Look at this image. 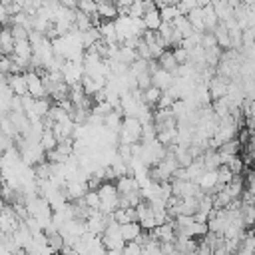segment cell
Returning a JSON list of instances; mask_svg holds the SVG:
<instances>
[{
    "mask_svg": "<svg viewBox=\"0 0 255 255\" xmlns=\"http://www.w3.org/2000/svg\"><path fill=\"white\" fill-rule=\"evenodd\" d=\"M100 241H102V245L106 247V251H112V249H124V245H126V241L122 239V233H120V225H118L116 221L108 223L106 231L100 235Z\"/></svg>",
    "mask_w": 255,
    "mask_h": 255,
    "instance_id": "cell-1",
    "label": "cell"
},
{
    "mask_svg": "<svg viewBox=\"0 0 255 255\" xmlns=\"http://www.w3.org/2000/svg\"><path fill=\"white\" fill-rule=\"evenodd\" d=\"M24 80H26V88H28V96H32L34 100H40V98H46V88L42 84V76H38L36 72H26L24 74Z\"/></svg>",
    "mask_w": 255,
    "mask_h": 255,
    "instance_id": "cell-2",
    "label": "cell"
},
{
    "mask_svg": "<svg viewBox=\"0 0 255 255\" xmlns=\"http://www.w3.org/2000/svg\"><path fill=\"white\" fill-rule=\"evenodd\" d=\"M229 82H231V80L221 78V76L215 74V76L207 82V92H209L211 100H219V98L227 96V86H229Z\"/></svg>",
    "mask_w": 255,
    "mask_h": 255,
    "instance_id": "cell-3",
    "label": "cell"
},
{
    "mask_svg": "<svg viewBox=\"0 0 255 255\" xmlns=\"http://www.w3.org/2000/svg\"><path fill=\"white\" fill-rule=\"evenodd\" d=\"M173 82H175L173 74H169V72H165V70H161V68L151 74V86L157 88L159 92H167V90L173 86Z\"/></svg>",
    "mask_w": 255,
    "mask_h": 255,
    "instance_id": "cell-4",
    "label": "cell"
},
{
    "mask_svg": "<svg viewBox=\"0 0 255 255\" xmlns=\"http://www.w3.org/2000/svg\"><path fill=\"white\" fill-rule=\"evenodd\" d=\"M96 12L100 20H116L118 18V8L116 2L112 0H96Z\"/></svg>",
    "mask_w": 255,
    "mask_h": 255,
    "instance_id": "cell-5",
    "label": "cell"
},
{
    "mask_svg": "<svg viewBox=\"0 0 255 255\" xmlns=\"http://www.w3.org/2000/svg\"><path fill=\"white\" fill-rule=\"evenodd\" d=\"M6 84H8V88L12 90V94L18 96V98H22V96L28 94L24 74H10V76H6Z\"/></svg>",
    "mask_w": 255,
    "mask_h": 255,
    "instance_id": "cell-6",
    "label": "cell"
},
{
    "mask_svg": "<svg viewBox=\"0 0 255 255\" xmlns=\"http://www.w3.org/2000/svg\"><path fill=\"white\" fill-rule=\"evenodd\" d=\"M116 189H118V195H128V193H133L139 189V183L135 181L133 175H122L116 179Z\"/></svg>",
    "mask_w": 255,
    "mask_h": 255,
    "instance_id": "cell-7",
    "label": "cell"
},
{
    "mask_svg": "<svg viewBox=\"0 0 255 255\" xmlns=\"http://www.w3.org/2000/svg\"><path fill=\"white\" fill-rule=\"evenodd\" d=\"M14 52V38L10 26H0V56H12Z\"/></svg>",
    "mask_w": 255,
    "mask_h": 255,
    "instance_id": "cell-8",
    "label": "cell"
},
{
    "mask_svg": "<svg viewBox=\"0 0 255 255\" xmlns=\"http://www.w3.org/2000/svg\"><path fill=\"white\" fill-rule=\"evenodd\" d=\"M114 221L118 225H124V223H133L137 221V213H135V207H118L114 213Z\"/></svg>",
    "mask_w": 255,
    "mask_h": 255,
    "instance_id": "cell-9",
    "label": "cell"
},
{
    "mask_svg": "<svg viewBox=\"0 0 255 255\" xmlns=\"http://www.w3.org/2000/svg\"><path fill=\"white\" fill-rule=\"evenodd\" d=\"M213 36H215V42H217V46L225 52V50H231V42H229V32H227V28H225V24H217L215 28H213V32H211Z\"/></svg>",
    "mask_w": 255,
    "mask_h": 255,
    "instance_id": "cell-10",
    "label": "cell"
},
{
    "mask_svg": "<svg viewBox=\"0 0 255 255\" xmlns=\"http://www.w3.org/2000/svg\"><path fill=\"white\" fill-rule=\"evenodd\" d=\"M120 233H122V239L128 243V241H135L139 235H141V227H139V223L137 221H133V223H124V225H120Z\"/></svg>",
    "mask_w": 255,
    "mask_h": 255,
    "instance_id": "cell-11",
    "label": "cell"
},
{
    "mask_svg": "<svg viewBox=\"0 0 255 255\" xmlns=\"http://www.w3.org/2000/svg\"><path fill=\"white\" fill-rule=\"evenodd\" d=\"M143 26H145V30H153V32H157V28L161 26V16H159V10L157 8H153V10H145V14H143Z\"/></svg>",
    "mask_w": 255,
    "mask_h": 255,
    "instance_id": "cell-12",
    "label": "cell"
},
{
    "mask_svg": "<svg viewBox=\"0 0 255 255\" xmlns=\"http://www.w3.org/2000/svg\"><path fill=\"white\" fill-rule=\"evenodd\" d=\"M185 16H187V20H189V24H191V28H193L195 32H199V34H203V32H205L203 12H201V8H199V6H197V8H193V10H189Z\"/></svg>",
    "mask_w": 255,
    "mask_h": 255,
    "instance_id": "cell-13",
    "label": "cell"
},
{
    "mask_svg": "<svg viewBox=\"0 0 255 255\" xmlns=\"http://www.w3.org/2000/svg\"><path fill=\"white\" fill-rule=\"evenodd\" d=\"M157 64H159L161 70H165V72H169V74H175V70H177V62H175L171 50H165V52L157 58Z\"/></svg>",
    "mask_w": 255,
    "mask_h": 255,
    "instance_id": "cell-14",
    "label": "cell"
},
{
    "mask_svg": "<svg viewBox=\"0 0 255 255\" xmlns=\"http://www.w3.org/2000/svg\"><path fill=\"white\" fill-rule=\"evenodd\" d=\"M171 26H173V28L179 32V36H181V38H189V36L195 32V30L191 28V24H189L187 16H177V18L171 22Z\"/></svg>",
    "mask_w": 255,
    "mask_h": 255,
    "instance_id": "cell-15",
    "label": "cell"
},
{
    "mask_svg": "<svg viewBox=\"0 0 255 255\" xmlns=\"http://www.w3.org/2000/svg\"><path fill=\"white\" fill-rule=\"evenodd\" d=\"M197 185L201 191H209L213 185H217V169H211V171H203V175L197 179Z\"/></svg>",
    "mask_w": 255,
    "mask_h": 255,
    "instance_id": "cell-16",
    "label": "cell"
},
{
    "mask_svg": "<svg viewBox=\"0 0 255 255\" xmlns=\"http://www.w3.org/2000/svg\"><path fill=\"white\" fill-rule=\"evenodd\" d=\"M201 12H203V24H205V32H213V28L219 24V20H217V16H215L213 6H211V4H207V6H203V8H201Z\"/></svg>",
    "mask_w": 255,
    "mask_h": 255,
    "instance_id": "cell-17",
    "label": "cell"
},
{
    "mask_svg": "<svg viewBox=\"0 0 255 255\" xmlns=\"http://www.w3.org/2000/svg\"><path fill=\"white\" fill-rule=\"evenodd\" d=\"M56 145H58V139H56L54 131L50 128H44V131L40 135V147L44 151H52V149H56Z\"/></svg>",
    "mask_w": 255,
    "mask_h": 255,
    "instance_id": "cell-18",
    "label": "cell"
},
{
    "mask_svg": "<svg viewBox=\"0 0 255 255\" xmlns=\"http://www.w3.org/2000/svg\"><path fill=\"white\" fill-rule=\"evenodd\" d=\"M239 149H241V143L237 141V137H233V139H229L217 147V151L223 155H239Z\"/></svg>",
    "mask_w": 255,
    "mask_h": 255,
    "instance_id": "cell-19",
    "label": "cell"
},
{
    "mask_svg": "<svg viewBox=\"0 0 255 255\" xmlns=\"http://www.w3.org/2000/svg\"><path fill=\"white\" fill-rule=\"evenodd\" d=\"M159 96H161V92L157 90V88H153V86H149L147 90H143V96H141V100H143V104L145 106H157V100H159Z\"/></svg>",
    "mask_w": 255,
    "mask_h": 255,
    "instance_id": "cell-20",
    "label": "cell"
},
{
    "mask_svg": "<svg viewBox=\"0 0 255 255\" xmlns=\"http://www.w3.org/2000/svg\"><path fill=\"white\" fill-rule=\"evenodd\" d=\"M159 16H161V22H169L171 24L177 16H183V14H179L177 6H165V8L159 10Z\"/></svg>",
    "mask_w": 255,
    "mask_h": 255,
    "instance_id": "cell-21",
    "label": "cell"
},
{
    "mask_svg": "<svg viewBox=\"0 0 255 255\" xmlns=\"http://www.w3.org/2000/svg\"><path fill=\"white\" fill-rule=\"evenodd\" d=\"M78 10L84 12L86 16L94 18L98 12H96V0H78Z\"/></svg>",
    "mask_w": 255,
    "mask_h": 255,
    "instance_id": "cell-22",
    "label": "cell"
},
{
    "mask_svg": "<svg viewBox=\"0 0 255 255\" xmlns=\"http://www.w3.org/2000/svg\"><path fill=\"white\" fill-rule=\"evenodd\" d=\"M84 203L88 205V207H92V209H100V195H98V191L96 189H88L86 193H84Z\"/></svg>",
    "mask_w": 255,
    "mask_h": 255,
    "instance_id": "cell-23",
    "label": "cell"
},
{
    "mask_svg": "<svg viewBox=\"0 0 255 255\" xmlns=\"http://www.w3.org/2000/svg\"><path fill=\"white\" fill-rule=\"evenodd\" d=\"M143 12H145V8H143V2H141V0H135V2L128 8V16H129L131 20L143 18Z\"/></svg>",
    "mask_w": 255,
    "mask_h": 255,
    "instance_id": "cell-24",
    "label": "cell"
},
{
    "mask_svg": "<svg viewBox=\"0 0 255 255\" xmlns=\"http://www.w3.org/2000/svg\"><path fill=\"white\" fill-rule=\"evenodd\" d=\"M231 179H233V173L229 171V167L227 165H219L217 167V183L219 185H227Z\"/></svg>",
    "mask_w": 255,
    "mask_h": 255,
    "instance_id": "cell-25",
    "label": "cell"
},
{
    "mask_svg": "<svg viewBox=\"0 0 255 255\" xmlns=\"http://www.w3.org/2000/svg\"><path fill=\"white\" fill-rule=\"evenodd\" d=\"M171 52H173V58H175L177 66H181V64H189V52H187L185 48L177 46V48H173Z\"/></svg>",
    "mask_w": 255,
    "mask_h": 255,
    "instance_id": "cell-26",
    "label": "cell"
},
{
    "mask_svg": "<svg viewBox=\"0 0 255 255\" xmlns=\"http://www.w3.org/2000/svg\"><path fill=\"white\" fill-rule=\"evenodd\" d=\"M122 255H141V245H137L135 241H128L122 249Z\"/></svg>",
    "mask_w": 255,
    "mask_h": 255,
    "instance_id": "cell-27",
    "label": "cell"
},
{
    "mask_svg": "<svg viewBox=\"0 0 255 255\" xmlns=\"http://www.w3.org/2000/svg\"><path fill=\"white\" fill-rule=\"evenodd\" d=\"M10 30H12V38H14V42L16 40H28V30L24 28V26H10Z\"/></svg>",
    "mask_w": 255,
    "mask_h": 255,
    "instance_id": "cell-28",
    "label": "cell"
},
{
    "mask_svg": "<svg viewBox=\"0 0 255 255\" xmlns=\"http://www.w3.org/2000/svg\"><path fill=\"white\" fill-rule=\"evenodd\" d=\"M199 46H201L203 50H207V48H211V46H217L215 36H213L211 32H203V34H201V42H199Z\"/></svg>",
    "mask_w": 255,
    "mask_h": 255,
    "instance_id": "cell-29",
    "label": "cell"
},
{
    "mask_svg": "<svg viewBox=\"0 0 255 255\" xmlns=\"http://www.w3.org/2000/svg\"><path fill=\"white\" fill-rule=\"evenodd\" d=\"M12 147H14V137L0 133V151L4 153V151H8V149H12Z\"/></svg>",
    "mask_w": 255,
    "mask_h": 255,
    "instance_id": "cell-30",
    "label": "cell"
},
{
    "mask_svg": "<svg viewBox=\"0 0 255 255\" xmlns=\"http://www.w3.org/2000/svg\"><path fill=\"white\" fill-rule=\"evenodd\" d=\"M58 4L66 10H78V0H58Z\"/></svg>",
    "mask_w": 255,
    "mask_h": 255,
    "instance_id": "cell-31",
    "label": "cell"
},
{
    "mask_svg": "<svg viewBox=\"0 0 255 255\" xmlns=\"http://www.w3.org/2000/svg\"><path fill=\"white\" fill-rule=\"evenodd\" d=\"M207 4H211V0H197V6H199V8H203V6H207Z\"/></svg>",
    "mask_w": 255,
    "mask_h": 255,
    "instance_id": "cell-32",
    "label": "cell"
},
{
    "mask_svg": "<svg viewBox=\"0 0 255 255\" xmlns=\"http://www.w3.org/2000/svg\"><path fill=\"white\" fill-rule=\"evenodd\" d=\"M106 255H122V249H112V251H108Z\"/></svg>",
    "mask_w": 255,
    "mask_h": 255,
    "instance_id": "cell-33",
    "label": "cell"
}]
</instances>
